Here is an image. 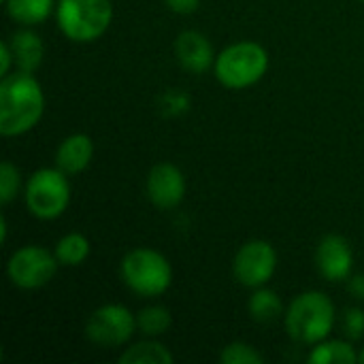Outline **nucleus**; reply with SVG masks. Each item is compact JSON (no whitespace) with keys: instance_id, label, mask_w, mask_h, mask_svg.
I'll list each match as a JSON object with an SVG mask.
<instances>
[{"instance_id":"obj_1","label":"nucleus","mask_w":364,"mask_h":364,"mask_svg":"<svg viewBox=\"0 0 364 364\" xmlns=\"http://www.w3.org/2000/svg\"><path fill=\"white\" fill-rule=\"evenodd\" d=\"M45 113V92L34 73L13 70L0 77V134L4 139L30 132Z\"/></svg>"},{"instance_id":"obj_2","label":"nucleus","mask_w":364,"mask_h":364,"mask_svg":"<svg viewBox=\"0 0 364 364\" xmlns=\"http://www.w3.org/2000/svg\"><path fill=\"white\" fill-rule=\"evenodd\" d=\"M337 322L335 303L320 290L296 294L284 311V326L294 343L314 348L328 339Z\"/></svg>"},{"instance_id":"obj_3","label":"nucleus","mask_w":364,"mask_h":364,"mask_svg":"<svg viewBox=\"0 0 364 364\" xmlns=\"http://www.w3.org/2000/svg\"><path fill=\"white\" fill-rule=\"evenodd\" d=\"M269 70V51L256 41H239L215 55L213 75L228 90H247Z\"/></svg>"},{"instance_id":"obj_4","label":"nucleus","mask_w":364,"mask_h":364,"mask_svg":"<svg viewBox=\"0 0 364 364\" xmlns=\"http://www.w3.org/2000/svg\"><path fill=\"white\" fill-rule=\"evenodd\" d=\"M119 273L128 290L143 299L162 296L173 284V267L168 258L151 247L130 250L122 258Z\"/></svg>"},{"instance_id":"obj_5","label":"nucleus","mask_w":364,"mask_h":364,"mask_svg":"<svg viewBox=\"0 0 364 364\" xmlns=\"http://www.w3.org/2000/svg\"><path fill=\"white\" fill-rule=\"evenodd\" d=\"M55 23L73 43L98 41L113 21L111 0H58Z\"/></svg>"},{"instance_id":"obj_6","label":"nucleus","mask_w":364,"mask_h":364,"mask_svg":"<svg viewBox=\"0 0 364 364\" xmlns=\"http://www.w3.org/2000/svg\"><path fill=\"white\" fill-rule=\"evenodd\" d=\"M23 203L30 215L43 222L58 220L70 205L68 175L58 166H45L34 171L23 186Z\"/></svg>"},{"instance_id":"obj_7","label":"nucleus","mask_w":364,"mask_h":364,"mask_svg":"<svg viewBox=\"0 0 364 364\" xmlns=\"http://www.w3.org/2000/svg\"><path fill=\"white\" fill-rule=\"evenodd\" d=\"M136 331V316L119 303L100 305L85 320V337L90 339V343L105 350L130 343Z\"/></svg>"},{"instance_id":"obj_8","label":"nucleus","mask_w":364,"mask_h":364,"mask_svg":"<svg viewBox=\"0 0 364 364\" xmlns=\"http://www.w3.org/2000/svg\"><path fill=\"white\" fill-rule=\"evenodd\" d=\"M58 258L43 245H23L6 260V277L19 290L45 288L58 273Z\"/></svg>"},{"instance_id":"obj_9","label":"nucleus","mask_w":364,"mask_h":364,"mask_svg":"<svg viewBox=\"0 0 364 364\" xmlns=\"http://www.w3.org/2000/svg\"><path fill=\"white\" fill-rule=\"evenodd\" d=\"M277 271V252L275 247L264 239H252L239 247L232 260V275L235 279L250 288H262L267 286Z\"/></svg>"},{"instance_id":"obj_10","label":"nucleus","mask_w":364,"mask_h":364,"mask_svg":"<svg viewBox=\"0 0 364 364\" xmlns=\"http://www.w3.org/2000/svg\"><path fill=\"white\" fill-rule=\"evenodd\" d=\"M186 175L179 166L171 162H158L149 168L145 179V194L149 203L158 209H175L186 198Z\"/></svg>"},{"instance_id":"obj_11","label":"nucleus","mask_w":364,"mask_h":364,"mask_svg":"<svg viewBox=\"0 0 364 364\" xmlns=\"http://www.w3.org/2000/svg\"><path fill=\"white\" fill-rule=\"evenodd\" d=\"M316 269L326 282H348L354 273V250L341 235H326L316 247Z\"/></svg>"},{"instance_id":"obj_12","label":"nucleus","mask_w":364,"mask_h":364,"mask_svg":"<svg viewBox=\"0 0 364 364\" xmlns=\"http://www.w3.org/2000/svg\"><path fill=\"white\" fill-rule=\"evenodd\" d=\"M215 51L211 41L198 30H183L175 38V58L179 66L192 75H203L205 70L213 68Z\"/></svg>"},{"instance_id":"obj_13","label":"nucleus","mask_w":364,"mask_h":364,"mask_svg":"<svg viewBox=\"0 0 364 364\" xmlns=\"http://www.w3.org/2000/svg\"><path fill=\"white\" fill-rule=\"evenodd\" d=\"M92 158H94V141L83 132L68 134L66 139H62V143L55 149V166L68 177L83 173L92 164Z\"/></svg>"},{"instance_id":"obj_14","label":"nucleus","mask_w":364,"mask_h":364,"mask_svg":"<svg viewBox=\"0 0 364 364\" xmlns=\"http://www.w3.org/2000/svg\"><path fill=\"white\" fill-rule=\"evenodd\" d=\"M9 45L13 49L15 58V70L23 73H36V68L43 64L45 58V43L32 28H19L11 34Z\"/></svg>"},{"instance_id":"obj_15","label":"nucleus","mask_w":364,"mask_h":364,"mask_svg":"<svg viewBox=\"0 0 364 364\" xmlns=\"http://www.w3.org/2000/svg\"><path fill=\"white\" fill-rule=\"evenodd\" d=\"M58 0H4V11L11 21L23 28H34L55 13Z\"/></svg>"},{"instance_id":"obj_16","label":"nucleus","mask_w":364,"mask_h":364,"mask_svg":"<svg viewBox=\"0 0 364 364\" xmlns=\"http://www.w3.org/2000/svg\"><path fill=\"white\" fill-rule=\"evenodd\" d=\"M175 356L171 354V350L154 337H145L143 341L130 343L119 354L122 364H171Z\"/></svg>"},{"instance_id":"obj_17","label":"nucleus","mask_w":364,"mask_h":364,"mask_svg":"<svg viewBox=\"0 0 364 364\" xmlns=\"http://www.w3.org/2000/svg\"><path fill=\"white\" fill-rule=\"evenodd\" d=\"M309 364H354L358 363V352L350 339H324L311 348Z\"/></svg>"},{"instance_id":"obj_18","label":"nucleus","mask_w":364,"mask_h":364,"mask_svg":"<svg viewBox=\"0 0 364 364\" xmlns=\"http://www.w3.org/2000/svg\"><path fill=\"white\" fill-rule=\"evenodd\" d=\"M92 245L90 239L83 232H66L64 237L58 239L53 254L60 262V267H81L87 258H90Z\"/></svg>"},{"instance_id":"obj_19","label":"nucleus","mask_w":364,"mask_h":364,"mask_svg":"<svg viewBox=\"0 0 364 364\" xmlns=\"http://www.w3.org/2000/svg\"><path fill=\"white\" fill-rule=\"evenodd\" d=\"M247 311L256 322H273L277 318H284V303L279 294L267 286L256 288L247 301Z\"/></svg>"},{"instance_id":"obj_20","label":"nucleus","mask_w":364,"mask_h":364,"mask_svg":"<svg viewBox=\"0 0 364 364\" xmlns=\"http://www.w3.org/2000/svg\"><path fill=\"white\" fill-rule=\"evenodd\" d=\"M136 326L143 337L158 339L173 326L171 309H166L164 305H147L136 314Z\"/></svg>"},{"instance_id":"obj_21","label":"nucleus","mask_w":364,"mask_h":364,"mask_svg":"<svg viewBox=\"0 0 364 364\" xmlns=\"http://www.w3.org/2000/svg\"><path fill=\"white\" fill-rule=\"evenodd\" d=\"M220 363L224 364H264V356L252 343L232 341L220 352Z\"/></svg>"},{"instance_id":"obj_22","label":"nucleus","mask_w":364,"mask_h":364,"mask_svg":"<svg viewBox=\"0 0 364 364\" xmlns=\"http://www.w3.org/2000/svg\"><path fill=\"white\" fill-rule=\"evenodd\" d=\"M21 188V175L19 168L11 160H2L0 164V203L9 205L17 198V192Z\"/></svg>"},{"instance_id":"obj_23","label":"nucleus","mask_w":364,"mask_h":364,"mask_svg":"<svg viewBox=\"0 0 364 364\" xmlns=\"http://www.w3.org/2000/svg\"><path fill=\"white\" fill-rule=\"evenodd\" d=\"M158 107L164 115L177 117L190 111V96L181 90H168L158 98Z\"/></svg>"},{"instance_id":"obj_24","label":"nucleus","mask_w":364,"mask_h":364,"mask_svg":"<svg viewBox=\"0 0 364 364\" xmlns=\"http://www.w3.org/2000/svg\"><path fill=\"white\" fill-rule=\"evenodd\" d=\"M346 337L350 341H358L364 337V311L360 307H350L343 316Z\"/></svg>"},{"instance_id":"obj_25","label":"nucleus","mask_w":364,"mask_h":364,"mask_svg":"<svg viewBox=\"0 0 364 364\" xmlns=\"http://www.w3.org/2000/svg\"><path fill=\"white\" fill-rule=\"evenodd\" d=\"M13 70H15V58H13V49L6 38L0 43V77H6Z\"/></svg>"},{"instance_id":"obj_26","label":"nucleus","mask_w":364,"mask_h":364,"mask_svg":"<svg viewBox=\"0 0 364 364\" xmlns=\"http://www.w3.org/2000/svg\"><path fill=\"white\" fill-rule=\"evenodd\" d=\"M164 4L177 15H192L198 11L200 0H164Z\"/></svg>"},{"instance_id":"obj_27","label":"nucleus","mask_w":364,"mask_h":364,"mask_svg":"<svg viewBox=\"0 0 364 364\" xmlns=\"http://www.w3.org/2000/svg\"><path fill=\"white\" fill-rule=\"evenodd\" d=\"M348 292L358 299L364 301V273H352L350 279H348Z\"/></svg>"},{"instance_id":"obj_28","label":"nucleus","mask_w":364,"mask_h":364,"mask_svg":"<svg viewBox=\"0 0 364 364\" xmlns=\"http://www.w3.org/2000/svg\"><path fill=\"white\" fill-rule=\"evenodd\" d=\"M6 232H9V224H6V218L2 215L0 218V241L6 243Z\"/></svg>"},{"instance_id":"obj_29","label":"nucleus","mask_w":364,"mask_h":364,"mask_svg":"<svg viewBox=\"0 0 364 364\" xmlns=\"http://www.w3.org/2000/svg\"><path fill=\"white\" fill-rule=\"evenodd\" d=\"M358 363H363L364 364V348L358 352Z\"/></svg>"},{"instance_id":"obj_30","label":"nucleus","mask_w":364,"mask_h":364,"mask_svg":"<svg viewBox=\"0 0 364 364\" xmlns=\"http://www.w3.org/2000/svg\"><path fill=\"white\" fill-rule=\"evenodd\" d=\"M0 2H2V4H4V0H0Z\"/></svg>"},{"instance_id":"obj_31","label":"nucleus","mask_w":364,"mask_h":364,"mask_svg":"<svg viewBox=\"0 0 364 364\" xmlns=\"http://www.w3.org/2000/svg\"><path fill=\"white\" fill-rule=\"evenodd\" d=\"M360 2H364V0H360Z\"/></svg>"}]
</instances>
